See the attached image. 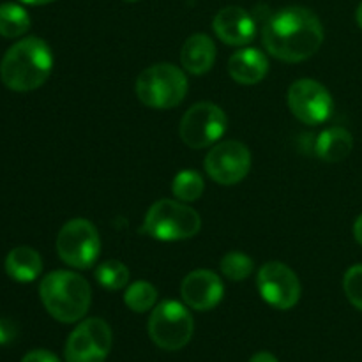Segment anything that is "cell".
I'll return each mask as SVG.
<instances>
[{
	"label": "cell",
	"instance_id": "obj_1",
	"mask_svg": "<svg viewBox=\"0 0 362 362\" xmlns=\"http://www.w3.org/2000/svg\"><path fill=\"white\" fill-rule=\"evenodd\" d=\"M262 42L274 59L290 64L303 62L320 49L324 27L313 11L290 6L265 21Z\"/></svg>",
	"mask_w": 362,
	"mask_h": 362
},
{
	"label": "cell",
	"instance_id": "obj_2",
	"mask_svg": "<svg viewBox=\"0 0 362 362\" xmlns=\"http://www.w3.org/2000/svg\"><path fill=\"white\" fill-rule=\"evenodd\" d=\"M53 69L52 48L39 37H25L14 42L0 62V78L14 92H28L41 87Z\"/></svg>",
	"mask_w": 362,
	"mask_h": 362
},
{
	"label": "cell",
	"instance_id": "obj_3",
	"mask_svg": "<svg viewBox=\"0 0 362 362\" xmlns=\"http://www.w3.org/2000/svg\"><path fill=\"white\" fill-rule=\"evenodd\" d=\"M39 297L45 310L62 324H74L87 315L92 288L87 279L73 271H53L42 278Z\"/></svg>",
	"mask_w": 362,
	"mask_h": 362
},
{
	"label": "cell",
	"instance_id": "obj_4",
	"mask_svg": "<svg viewBox=\"0 0 362 362\" xmlns=\"http://www.w3.org/2000/svg\"><path fill=\"white\" fill-rule=\"evenodd\" d=\"M187 76L173 64H154L140 73L134 92L140 103L154 110H170L179 106L187 94Z\"/></svg>",
	"mask_w": 362,
	"mask_h": 362
},
{
	"label": "cell",
	"instance_id": "obj_5",
	"mask_svg": "<svg viewBox=\"0 0 362 362\" xmlns=\"http://www.w3.org/2000/svg\"><path fill=\"white\" fill-rule=\"evenodd\" d=\"M202 228V218L193 207L180 200H158L144 219V233L161 243L186 240Z\"/></svg>",
	"mask_w": 362,
	"mask_h": 362
},
{
	"label": "cell",
	"instance_id": "obj_6",
	"mask_svg": "<svg viewBox=\"0 0 362 362\" xmlns=\"http://www.w3.org/2000/svg\"><path fill=\"white\" fill-rule=\"evenodd\" d=\"M147 331L156 346L168 352H177L193 338V315L189 313L186 304L179 300H163L152 310Z\"/></svg>",
	"mask_w": 362,
	"mask_h": 362
},
{
	"label": "cell",
	"instance_id": "obj_7",
	"mask_svg": "<svg viewBox=\"0 0 362 362\" xmlns=\"http://www.w3.org/2000/svg\"><path fill=\"white\" fill-rule=\"evenodd\" d=\"M57 253L73 269H90L101 253V239L94 223L76 218L67 221L57 235Z\"/></svg>",
	"mask_w": 362,
	"mask_h": 362
},
{
	"label": "cell",
	"instance_id": "obj_8",
	"mask_svg": "<svg viewBox=\"0 0 362 362\" xmlns=\"http://www.w3.org/2000/svg\"><path fill=\"white\" fill-rule=\"evenodd\" d=\"M226 115L218 105L209 101L197 103L180 120V140L189 148H207L218 144L226 131Z\"/></svg>",
	"mask_w": 362,
	"mask_h": 362
},
{
	"label": "cell",
	"instance_id": "obj_9",
	"mask_svg": "<svg viewBox=\"0 0 362 362\" xmlns=\"http://www.w3.org/2000/svg\"><path fill=\"white\" fill-rule=\"evenodd\" d=\"M113 334L103 318H87L69 334L64 349L66 362H105L112 352Z\"/></svg>",
	"mask_w": 362,
	"mask_h": 362
},
{
	"label": "cell",
	"instance_id": "obj_10",
	"mask_svg": "<svg viewBox=\"0 0 362 362\" xmlns=\"http://www.w3.org/2000/svg\"><path fill=\"white\" fill-rule=\"evenodd\" d=\"M288 108L297 120L308 126H318L331 119L334 101L320 81L313 78H300L288 88Z\"/></svg>",
	"mask_w": 362,
	"mask_h": 362
},
{
	"label": "cell",
	"instance_id": "obj_11",
	"mask_svg": "<svg viewBox=\"0 0 362 362\" xmlns=\"http://www.w3.org/2000/svg\"><path fill=\"white\" fill-rule=\"evenodd\" d=\"M205 172L221 186H233L247 177L251 170V152L243 141L225 140L214 144L205 156Z\"/></svg>",
	"mask_w": 362,
	"mask_h": 362
},
{
	"label": "cell",
	"instance_id": "obj_12",
	"mask_svg": "<svg viewBox=\"0 0 362 362\" xmlns=\"http://www.w3.org/2000/svg\"><path fill=\"white\" fill-rule=\"evenodd\" d=\"M260 297L276 310H292L300 299V281L296 272L281 262H267L257 274Z\"/></svg>",
	"mask_w": 362,
	"mask_h": 362
},
{
	"label": "cell",
	"instance_id": "obj_13",
	"mask_svg": "<svg viewBox=\"0 0 362 362\" xmlns=\"http://www.w3.org/2000/svg\"><path fill=\"white\" fill-rule=\"evenodd\" d=\"M180 296L184 304L194 311L214 310L225 296L221 278L209 269L189 272L180 283Z\"/></svg>",
	"mask_w": 362,
	"mask_h": 362
},
{
	"label": "cell",
	"instance_id": "obj_14",
	"mask_svg": "<svg viewBox=\"0 0 362 362\" xmlns=\"http://www.w3.org/2000/svg\"><path fill=\"white\" fill-rule=\"evenodd\" d=\"M218 39L230 46H246L257 34V23L246 9L239 6L223 7L212 21Z\"/></svg>",
	"mask_w": 362,
	"mask_h": 362
},
{
	"label": "cell",
	"instance_id": "obj_15",
	"mask_svg": "<svg viewBox=\"0 0 362 362\" xmlns=\"http://www.w3.org/2000/svg\"><path fill=\"white\" fill-rule=\"evenodd\" d=\"M228 73L240 85H257L267 76L269 60L258 48H243L228 59Z\"/></svg>",
	"mask_w": 362,
	"mask_h": 362
},
{
	"label": "cell",
	"instance_id": "obj_16",
	"mask_svg": "<svg viewBox=\"0 0 362 362\" xmlns=\"http://www.w3.org/2000/svg\"><path fill=\"white\" fill-rule=\"evenodd\" d=\"M216 62V45L207 34H193L180 49V64L184 71L200 76L209 73Z\"/></svg>",
	"mask_w": 362,
	"mask_h": 362
},
{
	"label": "cell",
	"instance_id": "obj_17",
	"mask_svg": "<svg viewBox=\"0 0 362 362\" xmlns=\"http://www.w3.org/2000/svg\"><path fill=\"white\" fill-rule=\"evenodd\" d=\"M354 148V136L349 129L345 127H329V129L322 131L318 134L317 141H315V154L325 163H339Z\"/></svg>",
	"mask_w": 362,
	"mask_h": 362
},
{
	"label": "cell",
	"instance_id": "obj_18",
	"mask_svg": "<svg viewBox=\"0 0 362 362\" xmlns=\"http://www.w3.org/2000/svg\"><path fill=\"white\" fill-rule=\"evenodd\" d=\"M6 272L18 283H32L42 271V258L34 247L20 246L9 251L6 257Z\"/></svg>",
	"mask_w": 362,
	"mask_h": 362
},
{
	"label": "cell",
	"instance_id": "obj_19",
	"mask_svg": "<svg viewBox=\"0 0 362 362\" xmlns=\"http://www.w3.org/2000/svg\"><path fill=\"white\" fill-rule=\"evenodd\" d=\"M30 28V16L21 6L13 2L0 4V35L16 39Z\"/></svg>",
	"mask_w": 362,
	"mask_h": 362
},
{
	"label": "cell",
	"instance_id": "obj_20",
	"mask_svg": "<svg viewBox=\"0 0 362 362\" xmlns=\"http://www.w3.org/2000/svg\"><path fill=\"white\" fill-rule=\"evenodd\" d=\"M205 182L204 177L194 170H182L172 180V193L177 200L184 204L197 202L204 194Z\"/></svg>",
	"mask_w": 362,
	"mask_h": 362
},
{
	"label": "cell",
	"instance_id": "obj_21",
	"mask_svg": "<svg viewBox=\"0 0 362 362\" xmlns=\"http://www.w3.org/2000/svg\"><path fill=\"white\" fill-rule=\"evenodd\" d=\"M124 303L134 313H147L158 303V290L148 281H134L126 288Z\"/></svg>",
	"mask_w": 362,
	"mask_h": 362
},
{
	"label": "cell",
	"instance_id": "obj_22",
	"mask_svg": "<svg viewBox=\"0 0 362 362\" xmlns=\"http://www.w3.org/2000/svg\"><path fill=\"white\" fill-rule=\"evenodd\" d=\"M219 269H221L223 276L228 278L230 281H244L253 274L255 262L243 251H230L221 258Z\"/></svg>",
	"mask_w": 362,
	"mask_h": 362
},
{
	"label": "cell",
	"instance_id": "obj_23",
	"mask_svg": "<svg viewBox=\"0 0 362 362\" xmlns=\"http://www.w3.org/2000/svg\"><path fill=\"white\" fill-rule=\"evenodd\" d=\"M95 279L106 290H122L129 283V269L120 260L103 262L95 269Z\"/></svg>",
	"mask_w": 362,
	"mask_h": 362
},
{
	"label": "cell",
	"instance_id": "obj_24",
	"mask_svg": "<svg viewBox=\"0 0 362 362\" xmlns=\"http://www.w3.org/2000/svg\"><path fill=\"white\" fill-rule=\"evenodd\" d=\"M343 290L356 310L362 311V264L352 265L343 278Z\"/></svg>",
	"mask_w": 362,
	"mask_h": 362
},
{
	"label": "cell",
	"instance_id": "obj_25",
	"mask_svg": "<svg viewBox=\"0 0 362 362\" xmlns=\"http://www.w3.org/2000/svg\"><path fill=\"white\" fill-rule=\"evenodd\" d=\"M18 331L16 325L11 320H6V318H0V345H9L11 341H14Z\"/></svg>",
	"mask_w": 362,
	"mask_h": 362
},
{
	"label": "cell",
	"instance_id": "obj_26",
	"mask_svg": "<svg viewBox=\"0 0 362 362\" xmlns=\"http://www.w3.org/2000/svg\"><path fill=\"white\" fill-rule=\"evenodd\" d=\"M21 362H60V359L48 350H32L21 359Z\"/></svg>",
	"mask_w": 362,
	"mask_h": 362
},
{
	"label": "cell",
	"instance_id": "obj_27",
	"mask_svg": "<svg viewBox=\"0 0 362 362\" xmlns=\"http://www.w3.org/2000/svg\"><path fill=\"white\" fill-rule=\"evenodd\" d=\"M250 362H279L271 352H258L251 357Z\"/></svg>",
	"mask_w": 362,
	"mask_h": 362
},
{
	"label": "cell",
	"instance_id": "obj_28",
	"mask_svg": "<svg viewBox=\"0 0 362 362\" xmlns=\"http://www.w3.org/2000/svg\"><path fill=\"white\" fill-rule=\"evenodd\" d=\"M354 237H356L357 244L362 246V214L356 219V223H354Z\"/></svg>",
	"mask_w": 362,
	"mask_h": 362
},
{
	"label": "cell",
	"instance_id": "obj_29",
	"mask_svg": "<svg viewBox=\"0 0 362 362\" xmlns=\"http://www.w3.org/2000/svg\"><path fill=\"white\" fill-rule=\"evenodd\" d=\"M20 2L28 4V6H45V4L55 2V0H20Z\"/></svg>",
	"mask_w": 362,
	"mask_h": 362
},
{
	"label": "cell",
	"instance_id": "obj_30",
	"mask_svg": "<svg viewBox=\"0 0 362 362\" xmlns=\"http://www.w3.org/2000/svg\"><path fill=\"white\" fill-rule=\"evenodd\" d=\"M356 18H357V23H359V27L362 28V2L359 4V7H357Z\"/></svg>",
	"mask_w": 362,
	"mask_h": 362
},
{
	"label": "cell",
	"instance_id": "obj_31",
	"mask_svg": "<svg viewBox=\"0 0 362 362\" xmlns=\"http://www.w3.org/2000/svg\"><path fill=\"white\" fill-rule=\"evenodd\" d=\"M126 2H138V0H126Z\"/></svg>",
	"mask_w": 362,
	"mask_h": 362
}]
</instances>
